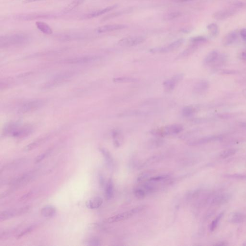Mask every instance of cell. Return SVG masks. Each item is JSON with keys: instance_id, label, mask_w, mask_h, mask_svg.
<instances>
[{"instance_id": "cell-1", "label": "cell", "mask_w": 246, "mask_h": 246, "mask_svg": "<svg viewBox=\"0 0 246 246\" xmlns=\"http://www.w3.org/2000/svg\"><path fill=\"white\" fill-rule=\"evenodd\" d=\"M30 37L24 33L5 35L0 37V47L6 48L10 46L24 44L29 42Z\"/></svg>"}, {"instance_id": "cell-2", "label": "cell", "mask_w": 246, "mask_h": 246, "mask_svg": "<svg viewBox=\"0 0 246 246\" xmlns=\"http://www.w3.org/2000/svg\"><path fill=\"white\" fill-rule=\"evenodd\" d=\"M183 130V126L179 124H176L154 129L151 132L154 136L163 137L170 135H177L182 132Z\"/></svg>"}, {"instance_id": "cell-3", "label": "cell", "mask_w": 246, "mask_h": 246, "mask_svg": "<svg viewBox=\"0 0 246 246\" xmlns=\"http://www.w3.org/2000/svg\"><path fill=\"white\" fill-rule=\"evenodd\" d=\"M145 208L146 206H139L136 207L129 211L117 214L115 216L107 218L104 220V222L107 223H112L122 221L130 218L134 214H136L141 211H143Z\"/></svg>"}, {"instance_id": "cell-4", "label": "cell", "mask_w": 246, "mask_h": 246, "mask_svg": "<svg viewBox=\"0 0 246 246\" xmlns=\"http://www.w3.org/2000/svg\"><path fill=\"white\" fill-rule=\"evenodd\" d=\"M76 74L75 71H67V72H62L60 74L55 76L54 78L51 80L49 83L45 85V88H50L59 85L63 82L68 80L69 78H70Z\"/></svg>"}, {"instance_id": "cell-5", "label": "cell", "mask_w": 246, "mask_h": 246, "mask_svg": "<svg viewBox=\"0 0 246 246\" xmlns=\"http://www.w3.org/2000/svg\"><path fill=\"white\" fill-rule=\"evenodd\" d=\"M145 40L146 38L142 36H133L122 38L118 44L122 47H133L143 43Z\"/></svg>"}, {"instance_id": "cell-6", "label": "cell", "mask_w": 246, "mask_h": 246, "mask_svg": "<svg viewBox=\"0 0 246 246\" xmlns=\"http://www.w3.org/2000/svg\"><path fill=\"white\" fill-rule=\"evenodd\" d=\"M184 41L185 40L184 38H180L167 45L166 46L157 47L151 49L150 52L153 53H167L171 52L179 48L184 43Z\"/></svg>"}, {"instance_id": "cell-7", "label": "cell", "mask_w": 246, "mask_h": 246, "mask_svg": "<svg viewBox=\"0 0 246 246\" xmlns=\"http://www.w3.org/2000/svg\"><path fill=\"white\" fill-rule=\"evenodd\" d=\"M45 102L43 100H36L30 101L23 104L19 109V113L21 114L28 113L30 112L40 109L44 104Z\"/></svg>"}, {"instance_id": "cell-8", "label": "cell", "mask_w": 246, "mask_h": 246, "mask_svg": "<svg viewBox=\"0 0 246 246\" xmlns=\"http://www.w3.org/2000/svg\"><path fill=\"white\" fill-rule=\"evenodd\" d=\"M101 59V56H96V55L81 56V57H75V58H71L69 59L63 61V63L70 64H84V63L100 60Z\"/></svg>"}, {"instance_id": "cell-9", "label": "cell", "mask_w": 246, "mask_h": 246, "mask_svg": "<svg viewBox=\"0 0 246 246\" xmlns=\"http://www.w3.org/2000/svg\"><path fill=\"white\" fill-rule=\"evenodd\" d=\"M30 207L27 206L24 207L23 208H20L19 209H14V210H6V211H3L0 214V220L1 221H5L10 219L17 215H20L24 214L25 213H27L29 210Z\"/></svg>"}, {"instance_id": "cell-10", "label": "cell", "mask_w": 246, "mask_h": 246, "mask_svg": "<svg viewBox=\"0 0 246 246\" xmlns=\"http://www.w3.org/2000/svg\"><path fill=\"white\" fill-rule=\"evenodd\" d=\"M52 15L47 14L32 13V14H20L15 16V19L20 21H30V20L40 19H49L53 18Z\"/></svg>"}, {"instance_id": "cell-11", "label": "cell", "mask_w": 246, "mask_h": 246, "mask_svg": "<svg viewBox=\"0 0 246 246\" xmlns=\"http://www.w3.org/2000/svg\"><path fill=\"white\" fill-rule=\"evenodd\" d=\"M33 173H34L33 172H30L25 173L15 179L14 180H13L10 183V185H11L12 188V189L19 188L28 184L33 178Z\"/></svg>"}, {"instance_id": "cell-12", "label": "cell", "mask_w": 246, "mask_h": 246, "mask_svg": "<svg viewBox=\"0 0 246 246\" xmlns=\"http://www.w3.org/2000/svg\"><path fill=\"white\" fill-rule=\"evenodd\" d=\"M238 11L232 8L223 9L213 13V17L217 20H223L236 15Z\"/></svg>"}, {"instance_id": "cell-13", "label": "cell", "mask_w": 246, "mask_h": 246, "mask_svg": "<svg viewBox=\"0 0 246 246\" xmlns=\"http://www.w3.org/2000/svg\"><path fill=\"white\" fill-rule=\"evenodd\" d=\"M184 74L181 73L174 75L170 79L164 81L163 83L164 90L168 93L172 91L175 88L176 86L182 80Z\"/></svg>"}, {"instance_id": "cell-14", "label": "cell", "mask_w": 246, "mask_h": 246, "mask_svg": "<svg viewBox=\"0 0 246 246\" xmlns=\"http://www.w3.org/2000/svg\"><path fill=\"white\" fill-rule=\"evenodd\" d=\"M118 6V4H114V5H111V6H108L107 8H104L97 10L95 11L86 14V15H84V16L81 17V19H89L97 18V17H99V16L104 15V14L109 12L112 11L114 9L116 8Z\"/></svg>"}, {"instance_id": "cell-15", "label": "cell", "mask_w": 246, "mask_h": 246, "mask_svg": "<svg viewBox=\"0 0 246 246\" xmlns=\"http://www.w3.org/2000/svg\"><path fill=\"white\" fill-rule=\"evenodd\" d=\"M126 25L123 24H109L99 27L96 29L95 31L98 33H103L113 32L117 30H122L127 28Z\"/></svg>"}, {"instance_id": "cell-16", "label": "cell", "mask_w": 246, "mask_h": 246, "mask_svg": "<svg viewBox=\"0 0 246 246\" xmlns=\"http://www.w3.org/2000/svg\"><path fill=\"white\" fill-rule=\"evenodd\" d=\"M86 35L78 33H70L64 34L60 35L57 37V38L58 40L61 41H74V40H80L85 38Z\"/></svg>"}, {"instance_id": "cell-17", "label": "cell", "mask_w": 246, "mask_h": 246, "mask_svg": "<svg viewBox=\"0 0 246 246\" xmlns=\"http://www.w3.org/2000/svg\"><path fill=\"white\" fill-rule=\"evenodd\" d=\"M222 137L220 136H214L206 137L202 138L196 140L189 142L188 145L190 146H197L204 144L213 141H217L221 139Z\"/></svg>"}, {"instance_id": "cell-18", "label": "cell", "mask_w": 246, "mask_h": 246, "mask_svg": "<svg viewBox=\"0 0 246 246\" xmlns=\"http://www.w3.org/2000/svg\"><path fill=\"white\" fill-rule=\"evenodd\" d=\"M209 83L205 80H201L194 86L193 92L196 94H200L205 93L209 88Z\"/></svg>"}, {"instance_id": "cell-19", "label": "cell", "mask_w": 246, "mask_h": 246, "mask_svg": "<svg viewBox=\"0 0 246 246\" xmlns=\"http://www.w3.org/2000/svg\"><path fill=\"white\" fill-rule=\"evenodd\" d=\"M103 203V198L100 197H97L88 200L86 203V206L88 209H95L101 207Z\"/></svg>"}, {"instance_id": "cell-20", "label": "cell", "mask_w": 246, "mask_h": 246, "mask_svg": "<svg viewBox=\"0 0 246 246\" xmlns=\"http://www.w3.org/2000/svg\"><path fill=\"white\" fill-rule=\"evenodd\" d=\"M32 129L31 128L28 127H24L23 128H18L15 129V131L13 132L11 136L15 137L21 138L26 137L29 135L32 132Z\"/></svg>"}, {"instance_id": "cell-21", "label": "cell", "mask_w": 246, "mask_h": 246, "mask_svg": "<svg viewBox=\"0 0 246 246\" xmlns=\"http://www.w3.org/2000/svg\"><path fill=\"white\" fill-rule=\"evenodd\" d=\"M56 213V208L53 206L47 205L42 208L41 215L45 218H50L53 217Z\"/></svg>"}, {"instance_id": "cell-22", "label": "cell", "mask_w": 246, "mask_h": 246, "mask_svg": "<svg viewBox=\"0 0 246 246\" xmlns=\"http://www.w3.org/2000/svg\"><path fill=\"white\" fill-rule=\"evenodd\" d=\"M35 25L38 29L44 34L51 35L53 33V29L47 23L43 21H38L36 22Z\"/></svg>"}, {"instance_id": "cell-23", "label": "cell", "mask_w": 246, "mask_h": 246, "mask_svg": "<svg viewBox=\"0 0 246 246\" xmlns=\"http://www.w3.org/2000/svg\"><path fill=\"white\" fill-rule=\"evenodd\" d=\"M238 38V34L236 31H231L223 38V44L224 46H229L235 43Z\"/></svg>"}, {"instance_id": "cell-24", "label": "cell", "mask_w": 246, "mask_h": 246, "mask_svg": "<svg viewBox=\"0 0 246 246\" xmlns=\"http://www.w3.org/2000/svg\"><path fill=\"white\" fill-rule=\"evenodd\" d=\"M132 9L129 8H126L125 9L122 10L118 11H116L115 12L111 14H109V15H107V16L103 18L102 19V21L104 22V21H107V20H110L111 19L114 18L116 17H119V16H122V15H124L126 13H128L132 11Z\"/></svg>"}, {"instance_id": "cell-25", "label": "cell", "mask_w": 246, "mask_h": 246, "mask_svg": "<svg viewBox=\"0 0 246 246\" xmlns=\"http://www.w3.org/2000/svg\"><path fill=\"white\" fill-rule=\"evenodd\" d=\"M228 198V196L227 195L220 194L216 196L214 198H213L211 202V204L215 206L223 204L226 203Z\"/></svg>"}, {"instance_id": "cell-26", "label": "cell", "mask_w": 246, "mask_h": 246, "mask_svg": "<svg viewBox=\"0 0 246 246\" xmlns=\"http://www.w3.org/2000/svg\"><path fill=\"white\" fill-rule=\"evenodd\" d=\"M219 54L217 51H213L211 52L210 53H208V55H207L204 59V63L205 64H211L214 63L217 61Z\"/></svg>"}, {"instance_id": "cell-27", "label": "cell", "mask_w": 246, "mask_h": 246, "mask_svg": "<svg viewBox=\"0 0 246 246\" xmlns=\"http://www.w3.org/2000/svg\"><path fill=\"white\" fill-rule=\"evenodd\" d=\"M113 195V185L112 179H110L106 184L105 196L108 200L111 199Z\"/></svg>"}, {"instance_id": "cell-28", "label": "cell", "mask_w": 246, "mask_h": 246, "mask_svg": "<svg viewBox=\"0 0 246 246\" xmlns=\"http://www.w3.org/2000/svg\"><path fill=\"white\" fill-rule=\"evenodd\" d=\"M46 139H47V138H42L41 139L34 141L31 143L29 144L27 146L24 148V151H25V152H29V151L33 150L34 148H36L38 147L41 145Z\"/></svg>"}, {"instance_id": "cell-29", "label": "cell", "mask_w": 246, "mask_h": 246, "mask_svg": "<svg viewBox=\"0 0 246 246\" xmlns=\"http://www.w3.org/2000/svg\"><path fill=\"white\" fill-rule=\"evenodd\" d=\"M207 28L212 37L216 38L218 36L219 33V29L217 24L214 23H211L208 25Z\"/></svg>"}, {"instance_id": "cell-30", "label": "cell", "mask_w": 246, "mask_h": 246, "mask_svg": "<svg viewBox=\"0 0 246 246\" xmlns=\"http://www.w3.org/2000/svg\"><path fill=\"white\" fill-rule=\"evenodd\" d=\"M86 0H73L72 2L65 8L64 12H69L78 8L79 5L82 4Z\"/></svg>"}, {"instance_id": "cell-31", "label": "cell", "mask_w": 246, "mask_h": 246, "mask_svg": "<svg viewBox=\"0 0 246 246\" xmlns=\"http://www.w3.org/2000/svg\"><path fill=\"white\" fill-rule=\"evenodd\" d=\"M100 151L102 153L103 156H104V159L106 161L107 164L109 166H111L113 162L112 157L110 152L104 148H100Z\"/></svg>"}, {"instance_id": "cell-32", "label": "cell", "mask_w": 246, "mask_h": 246, "mask_svg": "<svg viewBox=\"0 0 246 246\" xmlns=\"http://www.w3.org/2000/svg\"><path fill=\"white\" fill-rule=\"evenodd\" d=\"M147 113L145 112L142 111L132 110V111H126L120 113L119 116L120 117H128V116H139V115H145Z\"/></svg>"}, {"instance_id": "cell-33", "label": "cell", "mask_w": 246, "mask_h": 246, "mask_svg": "<svg viewBox=\"0 0 246 246\" xmlns=\"http://www.w3.org/2000/svg\"><path fill=\"white\" fill-rule=\"evenodd\" d=\"M113 81L115 83H133L138 81V79L131 77H123L114 78Z\"/></svg>"}, {"instance_id": "cell-34", "label": "cell", "mask_w": 246, "mask_h": 246, "mask_svg": "<svg viewBox=\"0 0 246 246\" xmlns=\"http://www.w3.org/2000/svg\"><path fill=\"white\" fill-rule=\"evenodd\" d=\"M196 111V109L192 106H187L182 109V115L188 118L192 116L194 114Z\"/></svg>"}, {"instance_id": "cell-35", "label": "cell", "mask_w": 246, "mask_h": 246, "mask_svg": "<svg viewBox=\"0 0 246 246\" xmlns=\"http://www.w3.org/2000/svg\"><path fill=\"white\" fill-rule=\"evenodd\" d=\"M182 15V13L179 11H174L167 13L166 15H164L163 19L165 20H172L174 18H177L180 17Z\"/></svg>"}, {"instance_id": "cell-36", "label": "cell", "mask_w": 246, "mask_h": 246, "mask_svg": "<svg viewBox=\"0 0 246 246\" xmlns=\"http://www.w3.org/2000/svg\"><path fill=\"white\" fill-rule=\"evenodd\" d=\"M245 219V216L240 213H236L231 219L232 222L234 223H240L243 222Z\"/></svg>"}, {"instance_id": "cell-37", "label": "cell", "mask_w": 246, "mask_h": 246, "mask_svg": "<svg viewBox=\"0 0 246 246\" xmlns=\"http://www.w3.org/2000/svg\"><path fill=\"white\" fill-rule=\"evenodd\" d=\"M237 150L235 149H228V150H225L220 153V157L223 159L228 158L235 154Z\"/></svg>"}, {"instance_id": "cell-38", "label": "cell", "mask_w": 246, "mask_h": 246, "mask_svg": "<svg viewBox=\"0 0 246 246\" xmlns=\"http://www.w3.org/2000/svg\"><path fill=\"white\" fill-rule=\"evenodd\" d=\"M87 245L88 246H100L101 245V241L99 238L97 237H93L89 238L86 241Z\"/></svg>"}, {"instance_id": "cell-39", "label": "cell", "mask_w": 246, "mask_h": 246, "mask_svg": "<svg viewBox=\"0 0 246 246\" xmlns=\"http://www.w3.org/2000/svg\"><path fill=\"white\" fill-rule=\"evenodd\" d=\"M207 38L203 36H197L192 38L190 39V42L192 43L199 45L206 42Z\"/></svg>"}, {"instance_id": "cell-40", "label": "cell", "mask_w": 246, "mask_h": 246, "mask_svg": "<svg viewBox=\"0 0 246 246\" xmlns=\"http://www.w3.org/2000/svg\"><path fill=\"white\" fill-rule=\"evenodd\" d=\"M121 132L119 130H113L112 132V136L114 139V143L116 146H119L120 145L119 141L118 138H120Z\"/></svg>"}, {"instance_id": "cell-41", "label": "cell", "mask_w": 246, "mask_h": 246, "mask_svg": "<svg viewBox=\"0 0 246 246\" xmlns=\"http://www.w3.org/2000/svg\"><path fill=\"white\" fill-rule=\"evenodd\" d=\"M135 196L138 199H143L145 198L146 192L143 189L141 188H138L134 191Z\"/></svg>"}, {"instance_id": "cell-42", "label": "cell", "mask_w": 246, "mask_h": 246, "mask_svg": "<svg viewBox=\"0 0 246 246\" xmlns=\"http://www.w3.org/2000/svg\"><path fill=\"white\" fill-rule=\"evenodd\" d=\"M35 228V225H31V226H29L28 228L24 229L23 231L21 232L20 234L18 235V237H17V238H20L23 237V236H25V235L29 234L30 232L33 231Z\"/></svg>"}, {"instance_id": "cell-43", "label": "cell", "mask_w": 246, "mask_h": 246, "mask_svg": "<svg viewBox=\"0 0 246 246\" xmlns=\"http://www.w3.org/2000/svg\"><path fill=\"white\" fill-rule=\"evenodd\" d=\"M16 229L8 230L1 233L0 234V238L1 239L5 238H9L12 236L13 234H15L16 232Z\"/></svg>"}, {"instance_id": "cell-44", "label": "cell", "mask_w": 246, "mask_h": 246, "mask_svg": "<svg viewBox=\"0 0 246 246\" xmlns=\"http://www.w3.org/2000/svg\"><path fill=\"white\" fill-rule=\"evenodd\" d=\"M51 153V151L49 150L47 152H45L41 154L39 156H38L35 160V163H38L41 162V161L43 160L45 158H46L48 155Z\"/></svg>"}, {"instance_id": "cell-45", "label": "cell", "mask_w": 246, "mask_h": 246, "mask_svg": "<svg viewBox=\"0 0 246 246\" xmlns=\"http://www.w3.org/2000/svg\"><path fill=\"white\" fill-rule=\"evenodd\" d=\"M222 215L223 213L220 214V215L217 216V218L215 219V220L213 221V222L212 223V224H211V226H210V230H211L212 231H214V229L216 228L217 225H218V223H219V221H220V219L222 217Z\"/></svg>"}, {"instance_id": "cell-46", "label": "cell", "mask_w": 246, "mask_h": 246, "mask_svg": "<svg viewBox=\"0 0 246 246\" xmlns=\"http://www.w3.org/2000/svg\"><path fill=\"white\" fill-rule=\"evenodd\" d=\"M230 3L233 6L238 8H244L246 6V3L242 2L239 1H234L231 2Z\"/></svg>"}, {"instance_id": "cell-47", "label": "cell", "mask_w": 246, "mask_h": 246, "mask_svg": "<svg viewBox=\"0 0 246 246\" xmlns=\"http://www.w3.org/2000/svg\"><path fill=\"white\" fill-rule=\"evenodd\" d=\"M167 178H168V176H165V175H164V176H157V177L150 178L149 180L151 181H162L163 180H165Z\"/></svg>"}, {"instance_id": "cell-48", "label": "cell", "mask_w": 246, "mask_h": 246, "mask_svg": "<svg viewBox=\"0 0 246 246\" xmlns=\"http://www.w3.org/2000/svg\"><path fill=\"white\" fill-rule=\"evenodd\" d=\"M240 36L242 38V39L244 41H246V28H242L240 30Z\"/></svg>"}, {"instance_id": "cell-49", "label": "cell", "mask_w": 246, "mask_h": 246, "mask_svg": "<svg viewBox=\"0 0 246 246\" xmlns=\"http://www.w3.org/2000/svg\"><path fill=\"white\" fill-rule=\"evenodd\" d=\"M32 192H29V193H28V194H26L25 195L23 196L22 197L20 198V200L21 201H23V200H25V199H28V198H29L31 195H32Z\"/></svg>"}, {"instance_id": "cell-50", "label": "cell", "mask_w": 246, "mask_h": 246, "mask_svg": "<svg viewBox=\"0 0 246 246\" xmlns=\"http://www.w3.org/2000/svg\"><path fill=\"white\" fill-rule=\"evenodd\" d=\"M172 1L176 3H185L188 2L193 1H195V0H172Z\"/></svg>"}, {"instance_id": "cell-51", "label": "cell", "mask_w": 246, "mask_h": 246, "mask_svg": "<svg viewBox=\"0 0 246 246\" xmlns=\"http://www.w3.org/2000/svg\"><path fill=\"white\" fill-rule=\"evenodd\" d=\"M43 1H46V0H26L24 2V3H31Z\"/></svg>"}, {"instance_id": "cell-52", "label": "cell", "mask_w": 246, "mask_h": 246, "mask_svg": "<svg viewBox=\"0 0 246 246\" xmlns=\"http://www.w3.org/2000/svg\"><path fill=\"white\" fill-rule=\"evenodd\" d=\"M240 57L241 59L246 61V52H243L240 54Z\"/></svg>"}]
</instances>
